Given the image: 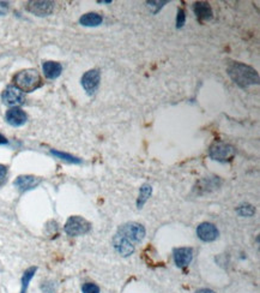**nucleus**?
Instances as JSON below:
<instances>
[{
	"instance_id": "nucleus-1",
	"label": "nucleus",
	"mask_w": 260,
	"mask_h": 293,
	"mask_svg": "<svg viewBox=\"0 0 260 293\" xmlns=\"http://www.w3.org/2000/svg\"><path fill=\"white\" fill-rule=\"evenodd\" d=\"M228 75L241 88H247L259 83L258 72L253 67L242 63L230 64L228 67Z\"/></svg>"
},
{
	"instance_id": "nucleus-2",
	"label": "nucleus",
	"mask_w": 260,
	"mask_h": 293,
	"mask_svg": "<svg viewBox=\"0 0 260 293\" xmlns=\"http://www.w3.org/2000/svg\"><path fill=\"white\" fill-rule=\"evenodd\" d=\"M13 83L21 92L32 93L42 86V78L35 69H25L16 73Z\"/></svg>"
},
{
	"instance_id": "nucleus-3",
	"label": "nucleus",
	"mask_w": 260,
	"mask_h": 293,
	"mask_svg": "<svg viewBox=\"0 0 260 293\" xmlns=\"http://www.w3.org/2000/svg\"><path fill=\"white\" fill-rule=\"evenodd\" d=\"M209 155H210L211 159L219 161V163H228V161L234 159L235 149L230 144L221 142V141H216V142L211 144Z\"/></svg>"
},
{
	"instance_id": "nucleus-4",
	"label": "nucleus",
	"mask_w": 260,
	"mask_h": 293,
	"mask_svg": "<svg viewBox=\"0 0 260 293\" xmlns=\"http://www.w3.org/2000/svg\"><path fill=\"white\" fill-rule=\"evenodd\" d=\"M118 234L123 235L132 244L140 243L145 237V228L143 225L138 224V222H126V224L121 225L118 230Z\"/></svg>"
},
{
	"instance_id": "nucleus-5",
	"label": "nucleus",
	"mask_w": 260,
	"mask_h": 293,
	"mask_svg": "<svg viewBox=\"0 0 260 293\" xmlns=\"http://www.w3.org/2000/svg\"><path fill=\"white\" fill-rule=\"evenodd\" d=\"M90 222L82 217H77V215L69 218L65 226H64L66 234H69L70 237H78V235L85 234L90 231Z\"/></svg>"
},
{
	"instance_id": "nucleus-6",
	"label": "nucleus",
	"mask_w": 260,
	"mask_h": 293,
	"mask_svg": "<svg viewBox=\"0 0 260 293\" xmlns=\"http://www.w3.org/2000/svg\"><path fill=\"white\" fill-rule=\"evenodd\" d=\"M2 99L3 101H4L5 105L17 107L24 103L25 96H24V94H23V92H21V90L17 88V87L9 86L8 88L3 92Z\"/></svg>"
},
{
	"instance_id": "nucleus-7",
	"label": "nucleus",
	"mask_w": 260,
	"mask_h": 293,
	"mask_svg": "<svg viewBox=\"0 0 260 293\" xmlns=\"http://www.w3.org/2000/svg\"><path fill=\"white\" fill-rule=\"evenodd\" d=\"M101 81V75L100 71L97 69H93L89 70L84 73L82 77V86L83 88L85 89V92L88 94H94L99 88V84Z\"/></svg>"
},
{
	"instance_id": "nucleus-8",
	"label": "nucleus",
	"mask_w": 260,
	"mask_h": 293,
	"mask_svg": "<svg viewBox=\"0 0 260 293\" xmlns=\"http://www.w3.org/2000/svg\"><path fill=\"white\" fill-rule=\"evenodd\" d=\"M26 10L36 16H48L53 12L54 3L46 2V0H41V2H39V0H37V2H29L28 5H26Z\"/></svg>"
},
{
	"instance_id": "nucleus-9",
	"label": "nucleus",
	"mask_w": 260,
	"mask_h": 293,
	"mask_svg": "<svg viewBox=\"0 0 260 293\" xmlns=\"http://www.w3.org/2000/svg\"><path fill=\"white\" fill-rule=\"evenodd\" d=\"M197 235L203 242H214L218 238L219 232L211 222H203L197 227Z\"/></svg>"
},
{
	"instance_id": "nucleus-10",
	"label": "nucleus",
	"mask_w": 260,
	"mask_h": 293,
	"mask_svg": "<svg viewBox=\"0 0 260 293\" xmlns=\"http://www.w3.org/2000/svg\"><path fill=\"white\" fill-rule=\"evenodd\" d=\"M113 247L118 254L124 256V257H128L134 252V244L118 233L113 238Z\"/></svg>"
},
{
	"instance_id": "nucleus-11",
	"label": "nucleus",
	"mask_w": 260,
	"mask_h": 293,
	"mask_svg": "<svg viewBox=\"0 0 260 293\" xmlns=\"http://www.w3.org/2000/svg\"><path fill=\"white\" fill-rule=\"evenodd\" d=\"M6 122H8L10 125L12 126H22L24 125L28 120V116L24 111L18 109V107H13V109H10L8 112H6Z\"/></svg>"
},
{
	"instance_id": "nucleus-12",
	"label": "nucleus",
	"mask_w": 260,
	"mask_h": 293,
	"mask_svg": "<svg viewBox=\"0 0 260 293\" xmlns=\"http://www.w3.org/2000/svg\"><path fill=\"white\" fill-rule=\"evenodd\" d=\"M40 183H41V179L35 176H19L13 181V185H15L21 193H25V191L35 189Z\"/></svg>"
},
{
	"instance_id": "nucleus-13",
	"label": "nucleus",
	"mask_w": 260,
	"mask_h": 293,
	"mask_svg": "<svg viewBox=\"0 0 260 293\" xmlns=\"http://www.w3.org/2000/svg\"><path fill=\"white\" fill-rule=\"evenodd\" d=\"M174 262L179 268H185L191 263L193 258V251L191 248H179L173 252Z\"/></svg>"
},
{
	"instance_id": "nucleus-14",
	"label": "nucleus",
	"mask_w": 260,
	"mask_h": 293,
	"mask_svg": "<svg viewBox=\"0 0 260 293\" xmlns=\"http://www.w3.org/2000/svg\"><path fill=\"white\" fill-rule=\"evenodd\" d=\"M42 69L45 76L49 79L58 78L63 71L62 64L58 62H45L42 65Z\"/></svg>"
},
{
	"instance_id": "nucleus-15",
	"label": "nucleus",
	"mask_w": 260,
	"mask_h": 293,
	"mask_svg": "<svg viewBox=\"0 0 260 293\" xmlns=\"http://www.w3.org/2000/svg\"><path fill=\"white\" fill-rule=\"evenodd\" d=\"M193 9L195 15H197V17L200 19V21H210L212 18V10L211 6L209 5V3L198 2L194 4Z\"/></svg>"
},
{
	"instance_id": "nucleus-16",
	"label": "nucleus",
	"mask_w": 260,
	"mask_h": 293,
	"mask_svg": "<svg viewBox=\"0 0 260 293\" xmlns=\"http://www.w3.org/2000/svg\"><path fill=\"white\" fill-rule=\"evenodd\" d=\"M102 21H103L102 16L96 12L85 13V15H83L79 18V23L84 26H97L102 23Z\"/></svg>"
},
{
	"instance_id": "nucleus-17",
	"label": "nucleus",
	"mask_w": 260,
	"mask_h": 293,
	"mask_svg": "<svg viewBox=\"0 0 260 293\" xmlns=\"http://www.w3.org/2000/svg\"><path fill=\"white\" fill-rule=\"evenodd\" d=\"M151 194H153V188H151L150 184H144L143 187L140 188L139 196H138V201H137L138 209H141V208H143V205L147 203V201L150 198Z\"/></svg>"
},
{
	"instance_id": "nucleus-18",
	"label": "nucleus",
	"mask_w": 260,
	"mask_h": 293,
	"mask_svg": "<svg viewBox=\"0 0 260 293\" xmlns=\"http://www.w3.org/2000/svg\"><path fill=\"white\" fill-rule=\"evenodd\" d=\"M36 271H37L36 267H30L24 272V274H23V277H22L21 293H26V291H28L29 284H30V281H32V279L34 278V275H35Z\"/></svg>"
},
{
	"instance_id": "nucleus-19",
	"label": "nucleus",
	"mask_w": 260,
	"mask_h": 293,
	"mask_svg": "<svg viewBox=\"0 0 260 293\" xmlns=\"http://www.w3.org/2000/svg\"><path fill=\"white\" fill-rule=\"evenodd\" d=\"M50 154L54 155V156H56L58 159L63 160V161H66V163H70V164H80L82 161L78 157L73 156V155L71 154H67V153H63V151H58V150H50Z\"/></svg>"
},
{
	"instance_id": "nucleus-20",
	"label": "nucleus",
	"mask_w": 260,
	"mask_h": 293,
	"mask_svg": "<svg viewBox=\"0 0 260 293\" xmlns=\"http://www.w3.org/2000/svg\"><path fill=\"white\" fill-rule=\"evenodd\" d=\"M238 213L241 215V217H252V215L255 213V209L252 207V205L245 204V205H241V207H239Z\"/></svg>"
},
{
	"instance_id": "nucleus-21",
	"label": "nucleus",
	"mask_w": 260,
	"mask_h": 293,
	"mask_svg": "<svg viewBox=\"0 0 260 293\" xmlns=\"http://www.w3.org/2000/svg\"><path fill=\"white\" fill-rule=\"evenodd\" d=\"M83 293H100V287L94 282H85L82 286Z\"/></svg>"
},
{
	"instance_id": "nucleus-22",
	"label": "nucleus",
	"mask_w": 260,
	"mask_h": 293,
	"mask_svg": "<svg viewBox=\"0 0 260 293\" xmlns=\"http://www.w3.org/2000/svg\"><path fill=\"white\" fill-rule=\"evenodd\" d=\"M186 21V15L184 9H179L178 10V15H177V28H181L184 26Z\"/></svg>"
},
{
	"instance_id": "nucleus-23",
	"label": "nucleus",
	"mask_w": 260,
	"mask_h": 293,
	"mask_svg": "<svg viewBox=\"0 0 260 293\" xmlns=\"http://www.w3.org/2000/svg\"><path fill=\"white\" fill-rule=\"evenodd\" d=\"M6 178H8V167L4 165H0V185L5 184Z\"/></svg>"
},
{
	"instance_id": "nucleus-24",
	"label": "nucleus",
	"mask_w": 260,
	"mask_h": 293,
	"mask_svg": "<svg viewBox=\"0 0 260 293\" xmlns=\"http://www.w3.org/2000/svg\"><path fill=\"white\" fill-rule=\"evenodd\" d=\"M163 4H167V2H148V6L149 8H153V6H155V11L154 13H156L158 10H160L162 6H163Z\"/></svg>"
},
{
	"instance_id": "nucleus-25",
	"label": "nucleus",
	"mask_w": 260,
	"mask_h": 293,
	"mask_svg": "<svg viewBox=\"0 0 260 293\" xmlns=\"http://www.w3.org/2000/svg\"><path fill=\"white\" fill-rule=\"evenodd\" d=\"M9 12V4L5 2H0V16H5Z\"/></svg>"
},
{
	"instance_id": "nucleus-26",
	"label": "nucleus",
	"mask_w": 260,
	"mask_h": 293,
	"mask_svg": "<svg viewBox=\"0 0 260 293\" xmlns=\"http://www.w3.org/2000/svg\"><path fill=\"white\" fill-rule=\"evenodd\" d=\"M8 143H9V141L6 140V137L0 134V146H2V144H8Z\"/></svg>"
},
{
	"instance_id": "nucleus-27",
	"label": "nucleus",
	"mask_w": 260,
	"mask_h": 293,
	"mask_svg": "<svg viewBox=\"0 0 260 293\" xmlns=\"http://www.w3.org/2000/svg\"><path fill=\"white\" fill-rule=\"evenodd\" d=\"M197 293H216V292H214L212 289H209V288H201V289H199Z\"/></svg>"
}]
</instances>
